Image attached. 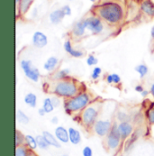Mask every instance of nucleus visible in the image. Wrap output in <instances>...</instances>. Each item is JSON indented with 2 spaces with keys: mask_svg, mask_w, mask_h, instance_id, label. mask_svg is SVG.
<instances>
[{
  "mask_svg": "<svg viewBox=\"0 0 154 156\" xmlns=\"http://www.w3.org/2000/svg\"><path fill=\"white\" fill-rule=\"evenodd\" d=\"M82 156H93V150L90 146H85L82 149Z\"/></svg>",
  "mask_w": 154,
  "mask_h": 156,
  "instance_id": "473e14b6",
  "label": "nucleus"
},
{
  "mask_svg": "<svg viewBox=\"0 0 154 156\" xmlns=\"http://www.w3.org/2000/svg\"><path fill=\"white\" fill-rule=\"evenodd\" d=\"M151 37H152V39L154 41V24L153 26L152 27V29H151Z\"/></svg>",
  "mask_w": 154,
  "mask_h": 156,
  "instance_id": "37998d69",
  "label": "nucleus"
},
{
  "mask_svg": "<svg viewBox=\"0 0 154 156\" xmlns=\"http://www.w3.org/2000/svg\"><path fill=\"white\" fill-rule=\"evenodd\" d=\"M20 67L22 69L24 76L33 82H39L41 78V73L39 69L33 66L32 61L23 59L20 62Z\"/></svg>",
  "mask_w": 154,
  "mask_h": 156,
  "instance_id": "0eeeda50",
  "label": "nucleus"
},
{
  "mask_svg": "<svg viewBox=\"0 0 154 156\" xmlns=\"http://www.w3.org/2000/svg\"><path fill=\"white\" fill-rule=\"evenodd\" d=\"M42 134L44 135V137L45 138L46 142L48 143V144L50 146H52V147H55V148H61V143L56 138L55 134H51L49 131H44Z\"/></svg>",
  "mask_w": 154,
  "mask_h": 156,
  "instance_id": "a211bd4d",
  "label": "nucleus"
},
{
  "mask_svg": "<svg viewBox=\"0 0 154 156\" xmlns=\"http://www.w3.org/2000/svg\"><path fill=\"white\" fill-rule=\"evenodd\" d=\"M51 100H52V103H53L55 108H59L61 106V99H60V98L58 96H55L54 95L53 97H51Z\"/></svg>",
  "mask_w": 154,
  "mask_h": 156,
  "instance_id": "c9c22d12",
  "label": "nucleus"
},
{
  "mask_svg": "<svg viewBox=\"0 0 154 156\" xmlns=\"http://www.w3.org/2000/svg\"><path fill=\"white\" fill-rule=\"evenodd\" d=\"M68 137H69V143L72 144L73 145H78L81 143L82 137L80 132L74 128V127H69L68 128Z\"/></svg>",
  "mask_w": 154,
  "mask_h": 156,
  "instance_id": "f3484780",
  "label": "nucleus"
},
{
  "mask_svg": "<svg viewBox=\"0 0 154 156\" xmlns=\"http://www.w3.org/2000/svg\"><path fill=\"white\" fill-rule=\"evenodd\" d=\"M82 20L86 26L87 31H88L91 34L98 35L104 32V29H105L104 21L96 15L95 14L90 15L88 16L84 17Z\"/></svg>",
  "mask_w": 154,
  "mask_h": 156,
  "instance_id": "39448f33",
  "label": "nucleus"
},
{
  "mask_svg": "<svg viewBox=\"0 0 154 156\" xmlns=\"http://www.w3.org/2000/svg\"><path fill=\"white\" fill-rule=\"evenodd\" d=\"M94 14L109 25H118L124 21V9L117 0H106L100 2L93 8Z\"/></svg>",
  "mask_w": 154,
  "mask_h": 156,
  "instance_id": "f257e3e1",
  "label": "nucleus"
},
{
  "mask_svg": "<svg viewBox=\"0 0 154 156\" xmlns=\"http://www.w3.org/2000/svg\"><path fill=\"white\" fill-rule=\"evenodd\" d=\"M111 74H112V80H113V84H115V85L120 84V83H121V81H122V79H121L120 75H119V74H117V73H111Z\"/></svg>",
  "mask_w": 154,
  "mask_h": 156,
  "instance_id": "72a5a7b5",
  "label": "nucleus"
},
{
  "mask_svg": "<svg viewBox=\"0 0 154 156\" xmlns=\"http://www.w3.org/2000/svg\"><path fill=\"white\" fill-rule=\"evenodd\" d=\"M112 126L113 122L108 119H98L95 123L92 131L99 137H106L109 134Z\"/></svg>",
  "mask_w": 154,
  "mask_h": 156,
  "instance_id": "6e6552de",
  "label": "nucleus"
},
{
  "mask_svg": "<svg viewBox=\"0 0 154 156\" xmlns=\"http://www.w3.org/2000/svg\"><path fill=\"white\" fill-rule=\"evenodd\" d=\"M97 63H98V59L95 55L89 54L87 57V64H88V66L94 67V66H96Z\"/></svg>",
  "mask_w": 154,
  "mask_h": 156,
  "instance_id": "2f4dec72",
  "label": "nucleus"
},
{
  "mask_svg": "<svg viewBox=\"0 0 154 156\" xmlns=\"http://www.w3.org/2000/svg\"><path fill=\"white\" fill-rule=\"evenodd\" d=\"M32 44L34 47L42 49L48 44V36L42 31H36L32 36Z\"/></svg>",
  "mask_w": 154,
  "mask_h": 156,
  "instance_id": "9d476101",
  "label": "nucleus"
},
{
  "mask_svg": "<svg viewBox=\"0 0 154 156\" xmlns=\"http://www.w3.org/2000/svg\"><path fill=\"white\" fill-rule=\"evenodd\" d=\"M106 80L108 84H113V80H112V74H107L106 77Z\"/></svg>",
  "mask_w": 154,
  "mask_h": 156,
  "instance_id": "58836bf2",
  "label": "nucleus"
},
{
  "mask_svg": "<svg viewBox=\"0 0 154 156\" xmlns=\"http://www.w3.org/2000/svg\"><path fill=\"white\" fill-rule=\"evenodd\" d=\"M23 102L28 107H30L32 108H34L37 106V96L33 92H29L24 96Z\"/></svg>",
  "mask_w": 154,
  "mask_h": 156,
  "instance_id": "412c9836",
  "label": "nucleus"
},
{
  "mask_svg": "<svg viewBox=\"0 0 154 156\" xmlns=\"http://www.w3.org/2000/svg\"><path fill=\"white\" fill-rule=\"evenodd\" d=\"M89 1H90L91 3H96V0H89Z\"/></svg>",
  "mask_w": 154,
  "mask_h": 156,
  "instance_id": "a18cd8bd",
  "label": "nucleus"
},
{
  "mask_svg": "<svg viewBox=\"0 0 154 156\" xmlns=\"http://www.w3.org/2000/svg\"><path fill=\"white\" fill-rule=\"evenodd\" d=\"M63 48L67 53L69 54L73 58H82L85 55V52L82 50H77L72 46L70 40H67L64 42Z\"/></svg>",
  "mask_w": 154,
  "mask_h": 156,
  "instance_id": "ddd939ff",
  "label": "nucleus"
},
{
  "mask_svg": "<svg viewBox=\"0 0 154 156\" xmlns=\"http://www.w3.org/2000/svg\"><path fill=\"white\" fill-rule=\"evenodd\" d=\"M54 81H57V80H66L70 78V70L69 69H59L57 71H55V73L53 74L52 76Z\"/></svg>",
  "mask_w": 154,
  "mask_h": 156,
  "instance_id": "4be33fe9",
  "label": "nucleus"
},
{
  "mask_svg": "<svg viewBox=\"0 0 154 156\" xmlns=\"http://www.w3.org/2000/svg\"><path fill=\"white\" fill-rule=\"evenodd\" d=\"M102 74V69L101 67H98V66H95L94 69H92V72H91V75H90V78L93 80H96L99 79L100 75Z\"/></svg>",
  "mask_w": 154,
  "mask_h": 156,
  "instance_id": "7c9ffc66",
  "label": "nucleus"
},
{
  "mask_svg": "<svg viewBox=\"0 0 154 156\" xmlns=\"http://www.w3.org/2000/svg\"><path fill=\"white\" fill-rule=\"evenodd\" d=\"M61 9H62V11H63V13H64L65 16H71V14H72V10H71V7H70L68 5H63V6L61 7Z\"/></svg>",
  "mask_w": 154,
  "mask_h": 156,
  "instance_id": "f704fd0d",
  "label": "nucleus"
},
{
  "mask_svg": "<svg viewBox=\"0 0 154 156\" xmlns=\"http://www.w3.org/2000/svg\"><path fill=\"white\" fill-rule=\"evenodd\" d=\"M116 119L118 122H131V115L126 112L118 111L116 113Z\"/></svg>",
  "mask_w": 154,
  "mask_h": 156,
  "instance_id": "c85d7f7f",
  "label": "nucleus"
},
{
  "mask_svg": "<svg viewBox=\"0 0 154 156\" xmlns=\"http://www.w3.org/2000/svg\"><path fill=\"white\" fill-rule=\"evenodd\" d=\"M122 137L118 130V123L113 122V126L109 134L106 136L105 144L109 151H116L122 143Z\"/></svg>",
  "mask_w": 154,
  "mask_h": 156,
  "instance_id": "423d86ee",
  "label": "nucleus"
},
{
  "mask_svg": "<svg viewBox=\"0 0 154 156\" xmlns=\"http://www.w3.org/2000/svg\"><path fill=\"white\" fill-rule=\"evenodd\" d=\"M38 114H39V115H40V116H44L47 113L45 112V110H44V108H43V107H42L41 108H39V109H38Z\"/></svg>",
  "mask_w": 154,
  "mask_h": 156,
  "instance_id": "ea45409f",
  "label": "nucleus"
},
{
  "mask_svg": "<svg viewBox=\"0 0 154 156\" xmlns=\"http://www.w3.org/2000/svg\"><path fill=\"white\" fill-rule=\"evenodd\" d=\"M134 90L136 91V92H138V93H142L143 90H144V88H143V86L142 85V84H137L135 87H134Z\"/></svg>",
  "mask_w": 154,
  "mask_h": 156,
  "instance_id": "e433bc0d",
  "label": "nucleus"
},
{
  "mask_svg": "<svg viewBox=\"0 0 154 156\" xmlns=\"http://www.w3.org/2000/svg\"><path fill=\"white\" fill-rule=\"evenodd\" d=\"M61 156H68V155H61Z\"/></svg>",
  "mask_w": 154,
  "mask_h": 156,
  "instance_id": "de8ad7c7",
  "label": "nucleus"
},
{
  "mask_svg": "<svg viewBox=\"0 0 154 156\" xmlns=\"http://www.w3.org/2000/svg\"><path fill=\"white\" fill-rule=\"evenodd\" d=\"M65 15L62 11L61 8L59 9H55L52 12H51V14L49 15V20L50 22L51 23L54 25L60 24L62 22V20L64 19Z\"/></svg>",
  "mask_w": 154,
  "mask_h": 156,
  "instance_id": "2eb2a0df",
  "label": "nucleus"
},
{
  "mask_svg": "<svg viewBox=\"0 0 154 156\" xmlns=\"http://www.w3.org/2000/svg\"><path fill=\"white\" fill-rule=\"evenodd\" d=\"M21 2V0H16V6L19 5V3Z\"/></svg>",
  "mask_w": 154,
  "mask_h": 156,
  "instance_id": "c03bdc74",
  "label": "nucleus"
},
{
  "mask_svg": "<svg viewBox=\"0 0 154 156\" xmlns=\"http://www.w3.org/2000/svg\"><path fill=\"white\" fill-rule=\"evenodd\" d=\"M140 10L147 16L154 17V2L152 0H140Z\"/></svg>",
  "mask_w": 154,
  "mask_h": 156,
  "instance_id": "9b49d317",
  "label": "nucleus"
},
{
  "mask_svg": "<svg viewBox=\"0 0 154 156\" xmlns=\"http://www.w3.org/2000/svg\"><path fill=\"white\" fill-rule=\"evenodd\" d=\"M150 94L152 96V98H154V83H152L150 87Z\"/></svg>",
  "mask_w": 154,
  "mask_h": 156,
  "instance_id": "79ce46f5",
  "label": "nucleus"
},
{
  "mask_svg": "<svg viewBox=\"0 0 154 156\" xmlns=\"http://www.w3.org/2000/svg\"><path fill=\"white\" fill-rule=\"evenodd\" d=\"M118 130H119V133L121 134L123 141L127 140L134 133V128L131 122H119Z\"/></svg>",
  "mask_w": 154,
  "mask_h": 156,
  "instance_id": "1a4fd4ad",
  "label": "nucleus"
},
{
  "mask_svg": "<svg viewBox=\"0 0 154 156\" xmlns=\"http://www.w3.org/2000/svg\"><path fill=\"white\" fill-rule=\"evenodd\" d=\"M51 124H53V125H58L59 124V117L58 116H52L51 118Z\"/></svg>",
  "mask_w": 154,
  "mask_h": 156,
  "instance_id": "4c0bfd02",
  "label": "nucleus"
},
{
  "mask_svg": "<svg viewBox=\"0 0 154 156\" xmlns=\"http://www.w3.org/2000/svg\"><path fill=\"white\" fill-rule=\"evenodd\" d=\"M24 144L26 146H28L30 149H32L33 151H34V150H36L38 148L36 137H34L32 134H26L25 135V143H24Z\"/></svg>",
  "mask_w": 154,
  "mask_h": 156,
  "instance_id": "5701e85b",
  "label": "nucleus"
},
{
  "mask_svg": "<svg viewBox=\"0 0 154 156\" xmlns=\"http://www.w3.org/2000/svg\"><path fill=\"white\" fill-rule=\"evenodd\" d=\"M16 120L22 125H27L30 122L29 116L21 109H17L16 111Z\"/></svg>",
  "mask_w": 154,
  "mask_h": 156,
  "instance_id": "a878e982",
  "label": "nucleus"
},
{
  "mask_svg": "<svg viewBox=\"0 0 154 156\" xmlns=\"http://www.w3.org/2000/svg\"><path fill=\"white\" fill-rule=\"evenodd\" d=\"M148 95H150V90L148 91V90H145V89H144V90L141 93V96H142V98H146Z\"/></svg>",
  "mask_w": 154,
  "mask_h": 156,
  "instance_id": "a19ab883",
  "label": "nucleus"
},
{
  "mask_svg": "<svg viewBox=\"0 0 154 156\" xmlns=\"http://www.w3.org/2000/svg\"><path fill=\"white\" fill-rule=\"evenodd\" d=\"M54 134L61 144H68L69 142L68 130L62 126H58L55 128Z\"/></svg>",
  "mask_w": 154,
  "mask_h": 156,
  "instance_id": "4468645a",
  "label": "nucleus"
},
{
  "mask_svg": "<svg viewBox=\"0 0 154 156\" xmlns=\"http://www.w3.org/2000/svg\"><path fill=\"white\" fill-rule=\"evenodd\" d=\"M135 71L139 74L140 76V79H143L145 78L148 73H149V68L146 64L144 63H141V64H138L136 67H135Z\"/></svg>",
  "mask_w": 154,
  "mask_h": 156,
  "instance_id": "b1692460",
  "label": "nucleus"
},
{
  "mask_svg": "<svg viewBox=\"0 0 154 156\" xmlns=\"http://www.w3.org/2000/svg\"><path fill=\"white\" fill-rule=\"evenodd\" d=\"M36 141H37L38 148L41 149V150H47L50 147V145L46 142V140H45V138H44L43 134L36 135Z\"/></svg>",
  "mask_w": 154,
  "mask_h": 156,
  "instance_id": "cd10ccee",
  "label": "nucleus"
},
{
  "mask_svg": "<svg viewBox=\"0 0 154 156\" xmlns=\"http://www.w3.org/2000/svg\"><path fill=\"white\" fill-rule=\"evenodd\" d=\"M86 26L83 23V20H79L78 22H76L71 29V34L74 38H81L86 34Z\"/></svg>",
  "mask_w": 154,
  "mask_h": 156,
  "instance_id": "f8f14e48",
  "label": "nucleus"
},
{
  "mask_svg": "<svg viewBox=\"0 0 154 156\" xmlns=\"http://www.w3.org/2000/svg\"><path fill=\"white\" fill-rule=\"evenodd\" d=\"M43 108H44L45 112L47 114H50L51 112H53V110L55 109V107L52 103L51 98H46L44 99L43 102Z\"/></svg>",
  "mask_w": 154,
  "mask_h": 156,
  "instance_id": "bb28decb",
  "label": "nucleus"
},
{
  "mask_svg": "<svg viewBox=\"0 0 154 156\" xmlns=\"http://www.w3.org/2000/svg\"><path fill=\"white\" fill-rule=\"evenodd\" d=\"M92 102L93 99L91 94L87 90H83L76 96L65 99L63 102V108L68 115H73L83 111Z\"/></svg>",
  "mask_w": 154,
  "mask_h": 156,
  "instance_id": "7ed1b4c3",
  "label": "nucleus"
},
{
  "mask_svg": "<svg viewBox=\"0 0 154 156\" xmlns=\"http://www.w3.org/2000/svg\"><path fill=\"white\" fill-rule=\"evenodd\" d=\"M33 1H34V0H21V2L19 3V5L16 6V8H17V13L20 14L21 16L26 15V14L29 12L31 6L33 5Z\"/></svg>",
  "mask_w": 154,
  "mask_h": 156,
  "instance_id": "6ab92c4d",
  "label": "nucleus"
},
{
  "mask_svg": "<svg viewBox=\"0 0 154 156\" xmlns=\"http://www.w3.org/2000/svg\"><path fill=\"white\" fill-rule=\"evenodd\" d=\"M59 62H60V60L57 57L51 56L45 61L44 64V69L48 72H53L59 66Z\"/></svg>",
  "mask_w": 154,
  "mask_h": 156,
  "instance_id": "dca6fc26",
  "label": "nucleus"
},
{
  "mask_svg": "<svg viewBox=\"0 0 154 156\" xmlns=\"http://www.w3.org/2000/svg\"><path fill=\"white\" fill-rule=\"evenodd\" d=\"M82 88L83 86L77 80L68 78L63 80L54 81V83L50 88V92L55 96H58L59 98L68 99L85 90Z\"/></svg>",
  "mask_w": 154,
  "mask_h": 156,
  "instance_id": "f03ea898",
  "label": "nucleus"
},
{
  "mask_svg": "<svg viewBox=\"0 0 154 156\" xmlns=\"http://www.w3.org/2000/svg\"><path fill=\"white\" fill-rule=\"evenodd\" d=\"M145 115L148 123L151 126L154 125V102H152L151 105L148 107L147 110L145 111Z\"/></svg>",
  "mask_w": 154,
  "mask_h": 156,
  "instance_id": "393cba45",
  "label": "nucleus"
},
{
  "mask_svg": "<svg viewBox=\"0 0 154 156\" xmlns=\"http://www.w3.org/2000/svg\"><path fill=\"white\" fill-rule=\"evenodd\" d=\"M15 156H35V154H33V151L32 149H30L25 144H23L16 146Z\"/></svg>",
  "mask_w": 154,
  "mask_h": 156,
  "instance_id": "aec40b11",
  "label": "nucleus"
},
{
  "mask_svg": "<svg viewBox=\"0 0 154 156\" xmlns=\"http://www.w3.org/2000/svg\"><path fill=\"white\" fill-rule=\"evenodd\" d=\"M68 1H77V0H68Z\"/></svg>",
  "mask_w": 154,
  "mask_h": 156,
  "instance_id": "49530a36",
  "label": "nucleus"
},
{
  "mask_svg": "<svg viewBox=\"0 0 154 156\" xmlns=\"http://www.w3.org/2000/svg\"><path fill=\"white\" fill-rule=\"evenodd\" d=\"M101 111V103L99 101L92 102L90 105L78 114L79 122L86 128V129H92L95 123L98 120V116Z\"/></svg>",
  "mask_w": 154,
  "mask_h": 156,
  "instance_id": "20e7f679",
  "label": "nucleus"
},
{
  "mask_svg": "<svg viewBox=\"0 0 154 156\" xmlns=\"http://www.w3.org/2000/svg\"><path fill=\"white\" fill-rule=\"evenodd\" d=\"M15 142H16V146L23 145V144H24V143H25V135H23L19 130H16V131Z\"/></svg>",
  "mask_w": 154,
  "mask_h": 156,
  "instance_id": "c756f323",
  "label": "nucleus"
}]
</instances>
